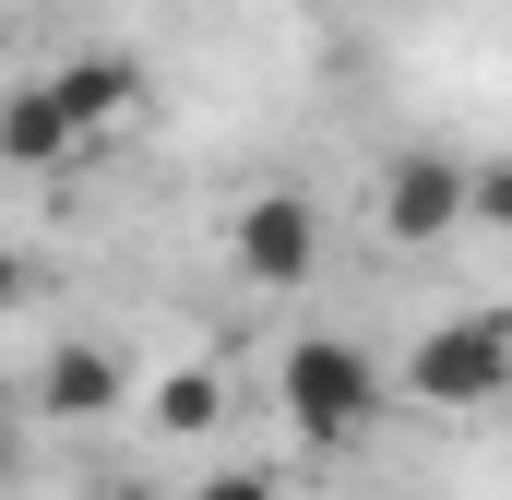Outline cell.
Listing matches in <instances>:
<instances>
[{"mask_svg": "<svg viewBox=\"0 0 512 500\" xmlns=\"http://www.w3.org/2000/svg\"><path fill=\"white\" fill-rule=\"evenodd\" d=\"M286 417H298V441L346 453V441L382 417V370H370L346 334H298V346H286Z\"/></svg>", "mask_w": 512, "mask_h": 500, "instance_id": "cell-1", "label": "cell"}, {"mask_svg": "<svg viewBox=\"0 0 512 500\" xmlns=\"http://www.w3.org/2000/svg\"><path fill=\"white\" fill-rule=\"evenodd\" d=\"M405 393L417 405H489V393H512V310H465V322H441L417 358H405Z\"/></svg>", "mask_w": 512, "mask_h": 500, "instance_id": "cell-2", "label": "cell"}, {"mask_svg": "<svg viewBox=\"0 0 512 500\" xmlns=\"http://www.w3.org/2000/svg\"><path fill=\"white\" fill-rule=\"evenodd\" d=\"M465 227V155H393L382 179V239L393 250H429Z\"/></svg>", "mask_w": 512, "mask_h": 500, "instance_id": "cell-3", "label": "cell"}, {"mask_svg": "<svg viewBox=\"0 0 512 500\" xmlns=\"http://www.w3.org/2000/svg\"><path fill=\"white\" fill-rule=\"evenodd\" d=\"M239 274H251V286H310V262H322V215H310V203H298V191H262L251 215H239Z\"/></svg>", "mask_w": 512, "mask_h": 500, "instance_id": "cell-4", "label": "cell"}, {"mask_svg": "<svg viewBox=\"0 0 512 500\" xmlns=\"http://www.w3.org/2000/svg\"><path fill=\"white\" fill-rule=\"evenodd\" d=\"M48 84H60V108H72V131H84V143H96L108 120H131V108H143V60H131V48H84V60H60Z\"/></svg>", "mask_w": 512, "mask_h": 500, "instance_id": "cell-5", "label": "cell"}, {"mask_svg": "<svg viewBox=\"0 0 512 500\" xmlns=\"http://www.w3.org/2000/svg\"><path fill=\"white\" fill-rule=\"evenodd\" d=\"M84 155V131H72V108H60V84H24V96H0V167H72Z\"/></svg>", "mask_w": 512, "mask_h": 500, "instance_id": "cell-6", "label": "cell"}, {"mask_svg": "<svg viewBox=\"0 0 512 500\" xmlns=\"http://www.w3.org/2000/svg\"><path fill=\"white\" fill-rule=\"evenodd\" d=\"M36 405H48V417H108V405H120V346H48Z\"/></svg>", "mask_w": 512, "mask_h": 500, "instance_id": "cell-7", "label": "cell"}, {"mask_svg": "<svg viewBox=\"0 0 512 500\" xmlns=\"http://www.w3.org/2000/svg\"><path fill=\"white\" fill-rule=\"evenodd\" d=\"M155 417H167L179 441H203V429L227 417V381H215V370H179V381H167V393H155Z\"/></svg>", "mask_w": 512, "mask_h": 500, "instance_id": "cell-8", "label": "cell"}, {"mask_svg": "<svg viewBox=\"0 0 512 500\" xmlns=\"http://www.w3.org/2000/svg\"><path fill=\"white\" fill-rule=\"evenodd\" d=\"M465 227H512V155H477L465 167Z\"/></svg>", "mask_w": 512, "mask_h": 500, "instance_id": "cell-9", "label": "cell"}, {"mask_svg": "<svg viewBox=\"0 0 512 500\" xmlns=\"http://www.w3.org/2000/svg\"><path fill=\"white\" fill-rule=\"evenodd\" d=\"M191 500H286V489H274V477H203Z\"/></svg>", "mask_w": 512, "mask_h": 500, "instance_id": "cell-10", "label": "cell"}, {"mask_svg": "<svg viewBox=\"0 0 512 500\" xmlns=\"http://www.w3.org/2000/svg\"><path fill=\"white\" fill-rule=\"evenodd\" d=\"M12 310H24V262L0 250V322H12Z\"/></svg>", "mask_w": 512, "mask_h": 500, "instance_id": "cell-11", "label": "cell"}, {"mask_svg": "<svg viewBox=\"0 0 512 500\" xmlns=\"http://www.w3.org/2000/svg\"><path fill=\"white\" fill-rule=\"evenodd\" d=\"M120 500H143V489H120Z\"/></svg>", "mask_w": 512, "mask_h": 500, "instance_id": "cell-12", "label": "cell"}]
</instances>
